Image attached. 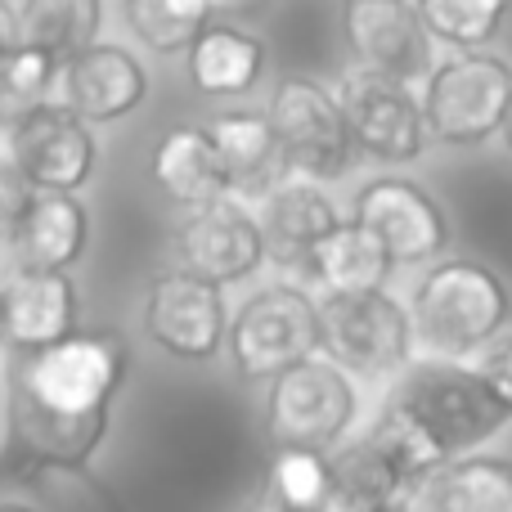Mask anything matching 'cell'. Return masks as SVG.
<instances>
[{
  "label": "cell",
  "mask_w": 512,
  "mask_h": 512,
  "mask_svg": "<svg viewBox=\"0 0 512 512\" xmlns=\"http://www.w3.org/2000/svg\"><path fill=\"white\" fill-rule=\"evenodd\" d=\"M508 423L512 414L499 405L495 391L481 382V373L472 364L414 355L391 378L373 427L387 432L405 450L414 472H427L436 463L454 459V454L481 450Z\"/></svg>",
  "instance_id": "1"
},
{
  "label": "cell",
  "mask_w": 512,
  "mask_h": 512,
  "mask_svg": "<svg viewBox=\"0 0 512 512\" xmlns=\"http://www.w3.org/2000/svg\"><path fill=\"white\" fill-rule=\"evenodd\" d=\"M418 355L472 364L512 319L504 274L468 256H436L405 297Z\"/></svg>",
  "instance_id": "2"
},
{
  "label": "cell",
  "mask_w": 512,
  "mask_h": 512,
  "mask_svg": "<svg viewBox=\"0 0 512 512\" xmlns=\"http://www.w3.org/2000/svg\"><path fill=\"white\" fill-rule=\"evenodd\" d=\"M427 135L445 149H481L504 131L512 104V63L495 50H450L418 81Z\"/></svg>",
  "instance_id": "3"
},
{
  "label": "cell",
  "mask_w": 512,
  "mask_h": 512,
  "mask_svg": "<svg viewBox=\"0 0 512 512\" xmlns=\"http://www.w3.org/2000/svg\"><path fill=\"white\" fill-rule=\"evenodd\" d=\"M360 414V378L342 369L328 351L306 355L265 382V436H270V445H310V450L328 454L360 427Z\"/></svg>",
  "instance_id": "4"
},
{
  "label": "cell",
  "mask_w": 512,
  "mask_h": 512,
  "mask_svg": "<svg viewBox=\"0 0 512 512\" xmlns=\"http://www.w3.org/2000/svg\"><path fill=\"white\" fill-rule=\"evenodd\" d=\"M230 364L243 382H270L288 364L324 351V310L301 283H261L230 315Z\"/></svg>",
  "instance_id": "5"
},
{
  "label": "cell",
  "mask_w": 512,
  "mask_h": 512,
  "mask_svg": "<svg viewBox=\"0 0 512 512\" xmlns=\"http://www.w3.org/2000/svg\"><path fill=\"white\" fill-rule=\"evenodd\" d=\"M126 378V346L113 333H68L41 351H23L9 369L5 387L23 391L54 414H95L113 409Z\"/></svg>",
  "instance_id": "6"
},
{
  "label": "cell",
  "mask_w": 512,
  "mask_h": 512,
  "mask_svg": "<svg viewBox=\"0 0 512 512\" xmlns=\"http://www.w3.org/2000/svg\"><path fill=\"white\" fill-rule=\"evenodd\" d=\"M324 351L360 382H387L418 355L414 324H409L405 297L382 288L360 292H324Z\"/></svg>",
  "instance_id": "7"
},
{
  "label": "cell",
  "mask_w": 512,
  "mask_h": 512,
  "mask_svg": "<svg viewBox=\"0 0 512 512\" xmlns=\"http://www.w3.org/2000/svg\"><path fill=\"white\" fill-rule=\"evenodd\" d=\"M337 99H342L355 153H364L373 162H387V167H409V162L423 158L432 135H427V122H423L418 81L351 63L337 77Z\"/></svg>",
  "instance_id": "8"
},
{
  "label": "cell",
  "mask_w": 512,
  "mask_h": 512,
  "mask_svg": "<svg viewBox=\"0 0 512 512\" xmlns=\"http://www.w3.org/2000/svg\"><path fill=\"white\" fill-rule=\"evenodd\" d=\"M144 337L180 364H207L225 351L230 337V301L225 288L203 274L171 265L153 274L140 306Z\"/></svg>",
  "instance_id": "9"
},
{
  "label": "cell",
  "mask_w": 512,
  "mask_h": 512,
  "mask_svg": "<svg viewBox=\"0 0 512 512\" xmlns=\"http://www.w3.org/2000/svg\"><path fill=\"white\" fill-rule=\"evenodd\" d=\"M265 113H270V126L279 135L288 171H306V176H319L328 185L346 176L355 158V140L337 90H328L315 77H283Z\"/></svg>",
  "instance_id": "10"
},
{
  "label": "cell",
  "mask_w": 512,
  "mask_h": 512,
  "mask_svg": "<svg viewBox=\"0 0 512 512\" xmlns=\"http://www.w3.org/2000/svg\"><path fill=\"white\" fill-rule=\"evenodd\" d=\"M171 256L185 270L230 288V283H248L270 261V243H265V230L256 221L252 198L230 189L221 198L185 207L176 234H171Z\"/></svg>",
  "instance_id": "11"
},
{
  "label": "cell",
  "mask_w": 512,
  "mask_h": 512,
  "mask_svg": "<svg viewBox=\"0 0 512 512\" xmlns=\"http://www.w3.org/2000/svg\"><path fill=\"white\" fill-rule=\"evenodd\" d=\"M5 153L36 189H86L99 162V140L77 108L45 95L9 117Z\"/></svg>",
  "instance_id": "12"
},
{
  "label": "cell",
  "mask_w": 512,
  "mask_h": 512,
  "mask_svg": "<svg viewBox=\"0 0 512 512\" xmlns=\"http://www.w3.org/2000/svg\"><path fill=\"white\" fill-rule=\"evenodd\" d=\"M351 216L382 239L396 270L432 265L450 252V216L427 185L400 176H369L351 198Z\"/></svg>",
  "instance_id": "13"
},
{
  "label": "cell",
  "mask_w": 512,
  "mask_h": 512,
  "mask_svg": "<svg viewBox=\"0 0 512 512\" xmlns=\"http://www.w3.org/2000/svg\"><path fill=\"white\" fill-rule=\"evenodd\" d=\"M337 18L351 63L360 68H378L405 81H423V72L432 68L436 41L414 0H337Z\"/></svg>",
  "instance_id": "14"
},
{
  "label": "cell",
  "mask_w": 512,
  "mask_h": 512,
  "mask_svg": "<svg viewBox=\"0 0 512 512\" xmlns=\"http://www.w3.org/2000/svg\"><path fill=\"white\" fill-rule=\"evenodd\" d=\"M54 99L77 108L90 126H113L149 99V68L126 45L90 41L86 50L59 59Z\"/></svg>",
  "instance_id": "15"
},
{
  "label": "cell",
  "mask_w": 512,
  "mask_h": 512,
  "mask_svg": "<svg viewBox=\"0 0 512 512\" xmlns=\"http://www.w3.org/2000/svg\"><path fill=\"white\" fill-rule=\"evenodd\" d=\"M414 463L396 441L378 427L364 436H346L328 450V508L360 512V508H400V495L414 486Z\"/></svg>",
  "instance_id": "16"
},
{
  "label": "cell",
  "mask_w": 512,
  "mask_h": 512,
  "mask_svg": "<svg viewBox=\"0 0 512 512\" xmlns=\"http://www.w3.org/2000/svg\"><path fill=\"white\" fill-rule=\"evenodd\" d=\"M252 207L265 230V243H270V256H283V261H306V252L342 221V207H337L328 180L288 167L252 198Z\"/></svg>",
  "instance_id": "17"
},
{
  "label": "cell",
  "mask_w": 512,
  "mask_h": 512,
  "mask_svg": "<svg viewBox=\"0 0 512 512\" xmlns=\"http://www.w3.org/2000/svg\"><path fill=\"white\" fill-rule=\"evenodd\" d=\"M400 508L423 512H512V459L504 454H454L418 472L400 495Z\"/></svg>",
  "instance_id": "18"
},
{
  "label": "cell",
  "mask_w": 512,
  "mask_h": 512,
  "mask_svg": "<svg viewBox=\"0 0 512 512\" xmlns=\"http://www.w3.org/2000/svg\"><path fill=\"white\" fill-rule=\"evenodd\" d=\"M90 243V207L77 189H36L18 230L9 234L14 270H72Z\"/></svg>",
  "instance_id": "19"
},
{
  "label": "cell",
  "mask_w": 512,
  "mask_h": 512,
  "mask_svg": "<svg viewBox=\"0 0 512 512\" xmlns=\"http://www.w3.org/2000/svg\"><path fill=\"white\" fill-rule=\"evenodd\" d=\"M81 328V292L68 270H14L5 283V342L23 351Z\"/></svg>",
  "instance_id": "20"
},
{
  "label": "cell",
  "mask_w": 512,
  "mask_h": 512,
  "mask_svg": "<svg viewBox=\"0 0 512 512\" xmlns=\"http://www.w3.org/2000/svg\"><path fill=\"white\" fill-rule=\"evenodd\" d=\"M5 414L18 454L32 463H90L99 445L108 441V427H113V409L54 414V409H41L14 387H5Z\"/></svg>",
  "instance_id": "21"
},
{
  "label": "cell",
  "mask_w": 512,
  "mask_h": 512,
  "mask_svg": "<svg viewBox=\"0 0 512 512\" xmlns=\"http://www.w3.org/2000/svg\"><path fill=\"white\" fill-rule=\"evenodd\" d=\"M189 86L207 99H243L265 72V41L234 23H207L185 50Z\"/></svg>",
  "instance_id": "22"
},
{
  "label": "cell",
  "mask_w": 512,
  "mask_h": 512,
  "mask_svg": "<svg viewBox=\"0 0 512 512\" xmlns=\"http://www.w3.org/2000/svg\"><path fill=\"white\" fill-rule=\"evenodd\" d=\"M149 176L171 203L198 207L207 198L230 194V176L221 167V153L207 126H171L149 158Z\"/></svg>",
  "instance_id": "23"
},
{
  "label": "cell",
  "mask_w": 512,
  "mask_h": 512,
  "mask_svg": "<svg viewBox=\"0 0 512 512\" xmlns=\"http://www.w3.org/2000/svg\"><path fill=\"white\" fill-rule=\"evenodd\" d=\"M301 265H306V274L319 283V292L382 288V283L391 279V270H396V261L387 256L382 239L369 230V225L355 221V216L351 221L342 216V221L306 252Z\"/></svg>",
  "instance_id": "24"
},
{
  "label": "cell",
  "mask_w": 512,
  "mask_h": 512,
  "mask_svg": "<svg viewBox=\"0 0 512 512\" xmlns=\"http://www.w3.org/2000/svg\"><path fill=\"white\" fill-rule=\"evenodd\" d=\"M221 153V167L230 176V189L243 198H256L274 176L283 171V149L279 135L270 126V113H256V108H230V113H216L207 122Z\"/></svg>",
  "instance_id": "25"
},
{
  "label": "cell",
  "mask_w": 512,
  "mask_h": 512,
  "mask_svg": "<svg viewBox=\"0 0 512 512\" xmlns=\"http://www.w3.org/2000/svg\"><path fill=\"white\" fill-rule=\"evenodd\" d=\"M23 41L36 50L68 59L104 32V0H23L18 5Z\"/></svg>",
  "instance_id": "26"
},
{
  "label": "cell",
  "mask_w": 512,
  "mask_h": 512,
  "mask_svg": "<svg viewBox=\"0 0 512 512\" xmlns=\"http://www.w3.org/2000/svg\"><path fill=\"white\" fill-rule=\"evenodd\" d=\"M221 5L230 0H122V18L153 54H185Z\"/></svg>",
  "instance_id": "27"
},
{
  "label": "cell",
  "mask_w": 512,
  "mask_h": 512,
  "mask_svg": "<svg viewBox=\"0 0 512 512\" xmlns=\"http://www.w3.org/2000/svg\"><path fill=\"white\" fill-rule=\"evenodd\" d=\"M423 27L445 50H481L499 41L512 18V0H414Z\"/></svg>",
  "instance_id": "28"
},
{
  "label": "cell",
  "mask_w": 512,
  "mask_h": 512,
  "mask_svg": "<svg viewBox=\"0 0 512 512\" xmlns=\"http://www.w3.org/2000/svg\"><path fill=\"white\" fill-rule=\"evenodd\" d=\"M270 499L279 508H328V454L310 445H274Z\"/></svg>",
  "instance_id": "29"
},
{
  "label": "cell",
  "mask_w": 512,
  "mask_h": 512,
  "mask_svg": "<svg viewBox=\"0 0 512 512\" xmlns=\"http://www.w3.org/2000/svg\"><path fill=\"white\" fill-rule=\"evenodd\" d=\"M18 481L32 486L36 504L50 508H113V490L90 472V463H23Z\"/></svg>",
  "instance_id": "30"
},
{
  "label": "cell",
  "mask_w": 512,
  "mask_h": 512,
  "mask_svg": "<svg viewBox=\"0 0 512 512\" xmlns=\"http://www.w3.org/2000/svg\"><path fill=\"white\" fill-rule=\"evenodd\" d=\"M54 77H59V59L23 41L0 59V99L14 108L36 104V99L54 95Z\"/></svg>",
  "instance_id": "31"
},
{
  "label": "cell",
  "mask_w": 512,
  "mask_h": 512,
  "mask_svg": "<svg viewBox=\"0 0 512 512\" xmlns=\"http://www.w3.org/2000/svg\"><path fill=\"white\" fill-rule=\"evenodd\" d=\"M32 194H36V185L14 167L9 153H0V243H9V234L18 230V221H23Z\"/></svg>",
  "instance_id": "32"
},
{
  "label": "cell",
  "mask_w": 512,
  "mask_h": 512,
  "mask_svg": "<svg viewBox=\"0 0 512 512\" xmlns=\"http://www.w3.org/2000/svg\"><path fill=\"white\" fill-rule=\"evenodd\" d=\"M472 369L481 373V382L495 391V400L512 414V333H499L495 342L472 360Z\"/></svg>",
  "instance_id": "33"
},
{
  "label": "cell",
  "mask_w": 512,
  "mask_h": 512,
  "mask_svg": "<svg viewBox=\"0 0 512 512\" xmlns=\"http://www.w3.org/2000/svg\"><path fill=\"white\" fill-rule=\"evenodd\" d=\"M14 45H23V23H18V5L0 0V59H5Z\"/></svg>",
  "instance_id": "34"
},
{
  "label": "cell",
  "mask_w": 512,
  "mask_h": 512,
  "mask_svg": "<svg viewBox=\"0 0 512 512\" xmlns=\"http://www.w3.org/2000/svg\"><path fill=\"white\" fill-rule=\"evenodd\" d=\"M0 351H5V283H0Z\"/></svg>",
  "instance_id": "35"
},
{
  "label": "cell",
  "mask_w": 512,
  "mask_h": 512,
  "mask_svg": "<svg viewBox=\"0 0 512 512\" xmlns=\"http://www.w3.org/2000/svg\"><path fill=\"white\" fill-rule=\"evenodd\" d=\"M499 135H504V144H508V153H512V104H508V117H504V131H499Z\"/></svg>",
  "instance_id": "36"
},
{
  "label": "cell",
  "mask_w": 512,
  "mask_h": 512,
  "mask_svg": "<svg viewBox=\"0 0 512 512\" xmlns=\"http://www.w3.org/2000/svg\"><path fill=\"white\" fill-rule=\"evenodd\" d=\"M0 135H5V99H0Z\"/></svg>",
  "instance_id": "37"
},
{
  "label": "cell",
  "mask_w": 512,
  "mask_h": 512,
  "mask_svg": "<svg viewBox=\"0 0 512 512\" xmlns=\"http://www.w3.org/2000/svg\"><path fill=\"white\" fill-rule=\"evenodd\" d=\"M243 5H261V0H243Z\"/></svg>",
  "instance_id": "38"
}]
</instances>
